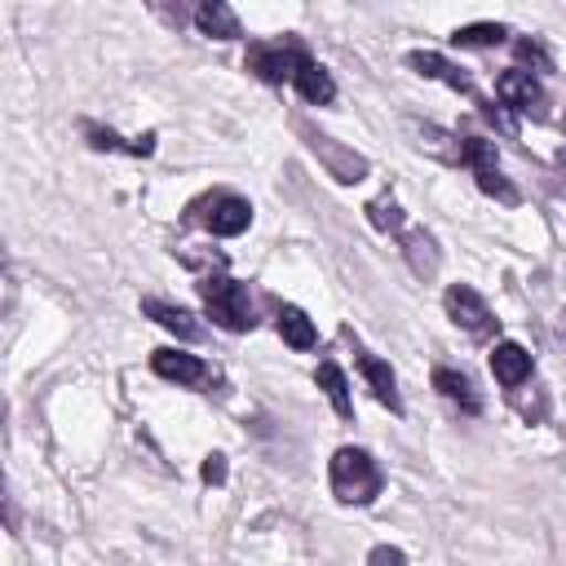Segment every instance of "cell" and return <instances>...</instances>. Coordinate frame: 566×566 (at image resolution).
<instances>
[{"instance_id":"obj_12","label":"cell","mask_w":566,"mask_h":566,"mask_svg":"<svg viewBox=\"0 0 566 566\" xmlns=\"http://www.w3.org/2000/svg\"><path fill=\"white\" fill-rule=\"evenodd\" d=\"M142 314L155 318V323H159L164 332H172L177 340H199V336H203V327L195 323V314L181 310V305H172V301H155V296H150V301H142Z\"/></svg>"},{"instance_id":"obj_22","label":"cell","mask_w":566,"mask_h":566,"mask_svg":"<svg viewBox=\"0 0 566 566\" xmlns=\"http://www.w3.org/2000/svg\"><path fill=\"white\" fill-rule=\"evenodd\" d=\"M460 164H469L473 172H491L500 168V150L486 137H460Z\"/></svg>"},{"instance_id":"obj_19","label":"cell","mask_w":566,"mask_h":566,"mask_svg":"<svg viewBox=\"0 0 566 566\" xmlns=\"http://www.w3.org/2000/svg\"><path fill=\"white\" fill-rule=\"evenodd\" d=\"M279 336H283L292 349H314V345H318L314 323H310L305 310H296V305H279Z\"/></svg>"},{"instance_id":"obj_2","label":"cell","mask_w":566,"mask_h":566,"mask_svg":"<svg viewBox=\"0 0 566 566\" xmlns=\"http://www.w3.org/2000/svg\"><path fill=\"white\" fill-rule=\"evenodd\" d=\"M199 301H203L208 318H212L217 327H226V332H252V323H256L252 296H248V287L234 283V279H221V274L199 279Z\"/></svg>"},{"instance_id":"obj_17","label":"cell","mask_w":566,"mask_h":566,"mask_svg":"<svg viewBox=\"0 0 566 566\" xmlns=\"http://www.w3.org/2000/svg\"><path fill=\"white\" fill-rule=\"evenodd\" d=\"M296 93L305 97V102H314V106H327L332 97H336V84H332V75H327V66H318V62H301V71H296Z\"/></svg>"},{"instance_id":"obj_1","label":"cell","mask_w":566,"mask_h":566,"mask_svg":"<svg viewBox=\"0 0 566 566\" xmlns=\"http://www.w3.org/2000/svg\"><path fill=\"white\" fill-rule=\"evenodd\" d=\"M327 478H332V495L340 504H371L380 495V482H385L380 469H376V460L363 447H340L332 455Z\"/></svg>"},{"instance_id":"obj_15","label":"cell","mask_w":566,"mask_h":566,"mask_svg":"<svg viewBox=\"0 0 566 566\" xmlns=\"http://www.w3.org/2000/svg\"><path fill=\"white\" fill-rule=\"evenodd\" d=\"M402 256H407V265H411L420 279H433V274H438V261H442L429 230H402Z\"/></svg>"},{"instance_id":"obj_13","label":"cell","mask_w":566,"mask_h":566,"mask_svg":"<svg viewBox=\"0 0 566 566\" xmlns=\"http://www.w3.org/2000/svg\"><path fill=\"white\" fill-rule=\"evenodd\" d=\"M433 389H438L447 402H455L460 411H469V416L482 411V394H478L473 380H469L464 371H455V367H438V371H433Z\"/></svg>"},{"instance_id":"obj_16","label":"cell","mask_w":566,"mask_h":566,"mask_svg":"<svg viewBox=\"0 0 566 566\" xmlns=\"http://www.w3.org/2000/svg\"><path fill=\"white\" fill-rule=\"evenodd\" d=\"M314 385L327 394V402H332V411H336L340 420H349V416H354V402H349V380H345V371H340L332 358L314 367Z\"/></svg>"},{"instance_id":"obj_29","label":"cell","mask_w":566,"mask_h":566,"mask_svg":"<svg viewBox=\"0 0 566 566\" xmlns=\"http://www.w3.org/2000/svg\"><path fill=\"white\" fill-rule=\"evenodd\" d=\"M557 164H562V168H566V150H557Z\"/></svg>"},{"instance_id":"obj_25","label":"cell","mask_w":566,"mask_h":566,"mask_svg":"<svg viewBox=\"0 0 566 566\" xmlns=\"http://www.w3.org/2000/svg\"><path fill=\"white\" fill-rule=\"evenodd\" d=\"M513 53H517V71H526V66H531V75H535V71H553V57L544 53L539 40H526V35H522V40L513 44Z\"/></svg>"},{"instance_id":"obj_26","label":"cell","mask_w":566,"mask_h":566,"mask_svg":"<svg viewBox=\"0 0 566 566\" xmlns=\"http://www.w3.org/2000/svg\"><path fill=\"white\" fill-rule=\"evenodd\" d=\"M199 478H203L208 486H221V482H226V455H221V451L203 455V464H199Z\"/></svg>"},{"instance_id":"obj_27","label":"cell","mask_w":566,"mask_h":566,"mask_svg":"<svg viewBox=\"0 0 566 566\" xmlns=\"http://www.w3.org/2000/svg\"><path fill=\"white\" fill-rule=\"evenodd\" d=\"M367 566H407V553L402 548H389V544H376L367 553Z\"/></svg>"},{"instance_id":"obj_23","label":"cell","mask_w":566,"mask_h":566,"mask_svg":"<svg viewBox=\"0 0 566 566\" xmlns=\"http://www.w3.org/2000/svg\"><path fill=\"white\" fill-rule=\"evenodd\" d=\"M367 221H371L376 230H385V234H402V226H407V217H402V208H398L394 195L371 199V203H367Z\"/></svg>"},{"instance_id":"obj_20","label":"cell","mask_w":566,"mask_h":566,"mask_svg":"<svg viewBox=\"0 0 566 566\" xmlns=\"http://www.w3.org/2000/svg\"><path fill=\"white\" fill-rule=\"evenodd\" d=\"M84 137H88V146H93V150H119V155H150V150H155V133H146V137H133V142H124L119 133H111V128H97V124H88V128H84Z\"/></svg>"},{"instance_id":"obj_7","label":"cell","mask_w":566,"mask_h":566,"mask_svg":"<svg viewBox=\"0 0 566 566\" xmlns=\"http://www.w3.org/2000/svg\"><path fill=\"white\" fill-rule=\"evenodd\" d=\"M150 371L164 376V380H177V385H208L212 371L203 358L195 354H181V349H155L150 354Z\"/></svg>"},{"instance_id":"obj_18","label":"cell","mask_w":566,"mask_h":566,"mask_svg":"<svg viewBox=\"0 0 566 566\" xmlns=\"http://www.w3.org/2000/svg\"><path fill=\"white\" fill-rule=\"evenodd\" d=\"M407 133L416 137L420 150H429V155H438L447 164H460V137H451V133H442L433 124H420V119H407Z\"/></svg>"},{"instance_id":"obj_6","label":"cell","mask_w":566,"mask_h":566,"mask_svg":"<svg viewBox=\"0 0 566 566\" xmlns=\"http://www.w3.org/2000/svg\"><path fill=\"white\" fill-rule=\"evenodd\" d=\"M407 66H411L416 75H424V80H442L447 88L478 97V84H473V75H464L455 62H447V57H442V53H433V49H416V53H407Z\"/></svg>"},{"instance_id":"obj_10","label":"cell","mask_w":566,"mask_h":566,"mask_svg":"<svg viewBox=\"0 0 566 566\" xmlns=\"http://www.w3.org/2000/svg\"><path fill=\"white\" fill-rule=\"evenodd\" d=\"M531 349L526 345H517V340H500L495 349H491V376L504 385V389H517L522 380H531Z\"/></svg>"},{"instance_id":"obj_24","label":"cell","mask_w":566,"mask_h":566,"mask_svg":"<svg viewBox=\"0 0 566 566\" xmlns=\"http://www.w3.org/2000/svg\"><path fill=\"white\" fill-rule=\"evenodd\" d=\"M473 177H478V190H482V195H491V199H500V203H509V208L522 199V195H517V186H513L500 168H491V172H473Z\"/></svg>"},{"instance_id":"obj_4","label":"cell","mask_w":566,"mask_h":566,"mask_svg":"<svg viewBox=\"0 0 566 566\" xmlns=\"http://www.w3.org/2000/svg\"><path fill=\"white\" fill-rule=\"evenodd\" d=\"M442 310H447V318H451L455 327H464L469 336H491V332H495V318H491L486 301H482L469 283H451V287L442 292Z\"/></svg>"},{"instance_id":"obj_9","label":"cell","mask_w":566,"mask_h":566,"mask_svg":"<svg viewBox=\"0 0 566 566\" xmlns=\"http://www.w3.org/2000/svg\"><path fill=\"white\" fill-rule=\"evenodd\" d=\"M248 221H252V203L239 199V195H217V199L208 203V212H203V226H208L212 234H221V239L243 234Z\"/></svg>"},{"instance_id":"obj_8","label":"cell","mask_w":566,"mask_h":566,"mask_svg":"<svg viewBox=\"0 0 566 566\" xmlns=\"http://www.w3.org/2000/svg\"><path fill=\"white\" fill-rule=\"evenodd\" d=\"M495 93H500V102L504 106H513V111H535V115H544V88H539V80L531 75V71H504L500 80H495Z\"/></svg>"},{"instance_id":"obj_11","label":"cell","mask_w":566,"mask_h":566,"mask_svg":"<svg viewBox=\"0 0 566 566\" xmlns=\"http://www.w3.org/2000/svg\"><path fill=\"white\" fill-rule=\"evenodd\" d=\"M358 371H363L367 389L376 394V402H385V407L398 416V411H402V398H398V380H394L389 363H385V358H376V354H367V349H358Z\"/></svg>"},{"instance_id":"obj_21","label":"cell","mask_w":566,"mask_h":566,"mask_svg":"<svg viewBox=\"0 0 566 566\" xmlns=\"http://www.w3.org/2000/svg\"><path fill=\"white\" fill-rule=\"evenodd\" d=\"M504 35H509L504 22H469V27L451 31V44H460V49H495Z\"/></svg>"},{"instance_id":"obj_3","label":"cell","mask_w":566,"mask_h":566,"mask_svg":"<svg viewBox=\"0 0 566 566\" xmlns=\"http://www.w3.org/2000/svg\"><path fill=\"white\" fill-rule=\"evenodd\" d=\"M301 62H305V53H301L296 44H248V57H243V66H248L256 80H265V84L296 80Z\"/></svg>"},{"instance_id":"obj_5","label":"cell","mask_w":566,"mask_h":566,"mask_svg":"<svg viewBox=\"0 0 566 566\" xmlns=\"http://www.w3.org/2000/svg\"><path fill=\"white\" fill-rule=\"evenodd\" d=\"M301 133H305L310 150H314V155H318V159L332 168V177H336V181H345V186H349V181H363V177H367V159H363V155L345 150L336 137H327V133H314V128H305V124H301Z\"/></svg>"},{"instance_id":"obj_28","label":"cell","mask_w":566,"mask_h":566,"mask_svg":"<svg viewBox=\"0 0 566 566\" xmlns=\"http://www.w3.org/2000/svg\"><path fill=\"white\" fill-rule=\"evenodd\" d=\"M557 336H562V340H566V314H562V318H557Z\"/></svg>"},{"instance_id":"obj_14","label":"cell","mask_w":566,"mask_h":566,"mask_svg":"<svg viewBox=\"0 0 566 566\" xmlns=\"http://www.w3.org/2000/svg\"><path fill=\"white\" fill-rule=\"evenodd\" d=\"M195 27H199L208 40H239V35H243L239 13H234L230 4H221V0L199 4V9H195Z\"/></svg>"}]
</instances>
